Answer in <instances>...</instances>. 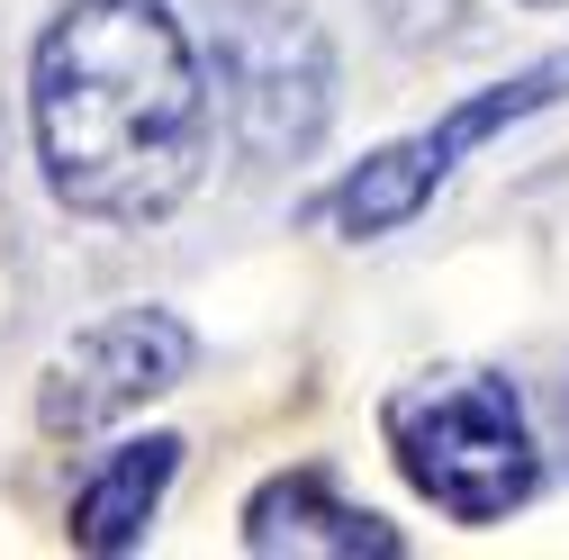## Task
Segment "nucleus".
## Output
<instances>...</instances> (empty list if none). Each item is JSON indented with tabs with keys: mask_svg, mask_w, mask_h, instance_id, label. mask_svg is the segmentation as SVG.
Segmentation results:
<instances>
[{
	"mask_svg": "<svg viewBox=\"0 0 569 560\" xmlns=\"http://www.w3.org/2000/svg\"><path fill=\"white\" fill-rule=\"evenodd\" d=\"M435 10H443V19H461V0H435Z\"/></svg>",
	"mask_w": 569,
	"mask_h": 560,
	"instance_id": "obj_8",
	"label": "nucleus"
},
{
	"mask_svg": "<svg viewBox=\"0 0 569 560\" xmlns=\"http://www.w3.org/2000/svg\"><path fill=\"white\" fill-rule=\"evenodd\" d=\"M199 334L172 308H109L100 326H82L37 380V426L54 443H91L109 426H127L136 407H154L190 380Z\"/></svg>",
	"mask_w": 569,
	"mask_h": 560,
	"instance_id": "obj_5",
	"label": "nucleus"
},
{
	"mask_svg": "<svg viewBox=\"0 0 569 560\" xmlns=\"http://www.w3.org/2000/svg\"><path fill=\"white\" fill-rule=\"evenodd\" d=\"M28 136L54 208L91 227H154L208 181L199 37L172 0H63L28 54Z\"/></svg>",
	"mask_w": 569,
	"mask_h": 560,
	"instance_id": "obj_1",
	"label": "nucleus"
},
{
	"mask_svg": "<svg viewBox=\"0 0 569 560\" xmlns=\"http://www.w3.org/2000/svg\"><path fill=\"white\" fill-rule=\"evenodd\" d=\"M208 118L244 163H308L335 118V46L299 0H208Z\"/></svg>",
	"mask_w": 569,
	"mask_h": 560,
	"instance_id": "obj_3",
	"label": "nucleus"
},
{
	"mask_svg": "<svg viewBox=\"0 0 569 560\" xmlns=\"http://www.w3.org/2000/svg\"><path fill=\"white\" fill-rule=\"evenodd\" d=\"M569 91V54H551V63H525L516 82H488V91H470L461 109H443L435 127H416V136H398V146H380L371 163H352L326 199H317V218L343 236V244H380V236H398V227H416L425 208H435V190L488 146V136H507V127H525L533 109H551Z\"/></svg>",
	"mask_w": 569,
	"mask_h": 560,
	"instance_id": "obj_4",
	"label": "nucleus"
},
{
	"mask_svg": "<svg viewBox=\"0 0 569 560\" xmlns=\"http://www.w3.org/2000/svg\"><path fill=\"white\" fill-rule=\"evenodd\" d=\"M244 551L253 560H398V524L352 507L326 470H280L244 498Z\"/></svg>",
	"mask_w": 569,
	"mask_h": 560,
	"instance_id": "obj_6",
	"label": "nucleus"
},
{
	"mask_svg": "<svg viewBox=\"0 0 569 560\" xmlns=\"http://www.w3.org/2000/svg\"><path fill=\"white\" fill-rule=\"evenodd\" d=\"M172 479H181V434H127V443H109L82 470V488H73V542L100 551V560L136 551L154 533Z\"/></svg>",
	"mask_w": 569,
	"mask_h": 560,
	"instance_id": "obj_7",
	"label": "nucleus"
},
{
	"mask_svg": "<svg viewBox=\"0 0 569 560\" xmlns=\"http://www.w3.org/2000/svg\"><path fill=\"white\" fill-rule=\"evenodd\" d=\"M398 479L452 524H507L542 488V443L507 371H416L380 407Z\"/></svg>",
	"mask_w": 569,
	"mask_h": 560,
	"instance_id": "obj_2",
	"label": "nucleus"
},
{
	"mask_svg": "<svg viewBox=\"0 0 569 560\" xmlns=\"http://www.w3.org/2000/svg\"><path fill=\"white\" fill-rule=\"evenodd\" d=\"M533 10H569V0H533Z\"/></svg>",
	"mask_w": 569,
	"mask_h": 560,
	"instance_id": "obj_9",
	"label": "nucleus"
}]
</instances>
